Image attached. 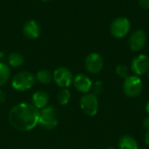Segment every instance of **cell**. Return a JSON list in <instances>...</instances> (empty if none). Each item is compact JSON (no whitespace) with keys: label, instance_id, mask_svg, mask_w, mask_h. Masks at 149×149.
<instances>
[{"label":"cell","instance_id":"6da1fadb","mask_svg":"<svg viewBox=\"0 0 149 149\" xmlns=\"http://www.w3.org/2000/svg\"><path fill=\"white\" fill-rule=\"evenodd\" d=\"M40 111L31 104L22 103L15 105L9 112L10 125L22 132L32 130L38 124Z\"/></svg>","mask_w":149,"mask_h":149},{"label":"cell","instance_id":"7a4b0ae2","mask_svg":"<svg viewBox=\"0 0 149 149\" xmlns=\"http://www.w3.org/2000/svg\"><path fill=\"white\" fill-rule=\"evenodd\" d=\"M58 122V111L53 106H46L39 112L38 124L46 130H52Z\"/></svg>","mask_w":149,"mask_h":149},{"label":"cell","instance_id":"3957f363","mask_svg":"<svg viewBox=\"0 0 149 149\" xmlns=\"http://www.w3.org/2000/svg\"><path fill=\"white\" fill-rule=\"evenodd\" d=\"M122 90L126 97L134 98L138 97L143 90V83L141 79L134 75L129 76L124 80Z\"/></svg>","mask_w":149,"mask_h":149},{"label":"cell","instance_id":"277c9868","mask_svg":"<svg viewBox=\"0 0 149 149\" xmlns=\"http://www.w3.org/2000/svg\"><path fill=\"white\" fill-rule=\"evenodd\" d=\"M35 80L36 78L32 73L23 71L16 74L13 76L11 85L17 90L24 91L32 88V86L35 84Z\"/></svg>","mask_w":149,"mask_h":149},{"label":"cell","instance_id":"5b68a950","mask_svg":"<svg viewBox=\"0 0 149 149\" xmlns=\"http://www.w3.org/2000/svg\"><path fill=\"white\" fill-rule=\"evenodd\" d=\"M130 27L131 24L128 18L126 17H119L112 22L110 25V32L113 37L121 39L128 34Z\"/></svg>","mask_w":149,"mask_h":149},{"label":"cell","instance_id":"8992f818","mask_svg":"<svg viewBox=\"0 0 149 149\" xmlns=\"http://www.w3.org/2000/svg\"><path fill=\"white\" fill-rule=\"evenodd\" d=\"M79 105L82 112L89 117L95 116L98 113L99 101L97 99V97L93 93L85 94L81 97Z\"/></svg>","mask_w":149,"mask_h":149},{"label":"cell","instance_id":"52a82bcc","mask_svg":"<svg viewBox=\"0 0 149 149\" xmlns=\"http://www.w3.org/2000/svg\"><path fill=\"white\" fill-rule=\"evenodd\" d=\"M52 79L56 84L62 89H67L73 82L72 72L65 67H60L55 69L52 75Z\"/></svg>","mask_w":149,"mask_h":149},{"label":"cell","instance_id":"ba28073f","mask_svg":"<svg viewBox=\"0 0 149 149\" xmlns=\"http://www.w3.org/2000/svg\"><path fill=\"white\" fill-rule=\"evenodd\" d=\"M86 69L93 75H97L101 72L104 67V61L101 55L98 53L89 54L85 60Z\"/></svg>","mask_w":149,"mask_h":149},{"label":"cell","instance_id":"9c48e42d","mask_svg":"<svg viewBox=\"0 0 149 149\" xmlns=\"http://www.w3.org/2000/svg\"><path fill=\"white\" fill-rule=\"evenodd\" d=\"M131 70L135 76H141L149 71V57L146 54H139L134 57L131 63Z\"/></svg>","mask_w":149,"mask_h":149},{"label":"cell","instance_id":"30bf717a","mask_svg":"<svg viewBox=\"0 0 149 149\" xmlns=\"http://www.w3.org/2000/svg\"><path fill=\"white\" fill-rule=\"evenodd\" d=\"M147 42V34L145 31L138 29L131 33L128 39V46L130 49L134 52H138L141 50Z\"/></svg>","mask_w":149,"mask_h":149},{"label":"cell","instance_id":"8fae6325","mask_svg":"<svg viewBox=\"0 0 149 149\" xmlns=\"http://www.w3.org/2000/svg\"><path fill=\"white\" fill-rule=\"evenodd\" d=\"M73 85H74V88L81 92V93H88L91 89H92V86H93V83L91 81V79L84 75V74H79L77 75L74 78H73Z\"/></svg>","mask_w":149,"mask_h":149},{"label":"cell","instance_id":"7c38bea8","mask_svg":"<svg viewBox=\"0 0 149 149\" xmlns=\"http://www.w3.org/2000/svg\"><path fill=\"white\" fill-rule=\"evenodd\" d=\"M23 32L27 38L31 40H35L40 35V26L36 21L29 20L24 25Z\"/></svg>","mask_w":149,"mask_h":149},{"label":"cell","instance_id":"4fadbf2b","mask_svg":"<svg viewBox=\"0 0 149 149\" xmlns=\"http://www.w3.org/2000/svg\"><path fill=\"white\" fill-rule=\"evenodd\" d=\"M49 103V95L43 90H38L32 95V105L37 109H44Z\"/></svg>","mask_w":149,"mask_h":149},{"label":"cell","instance_id":"5bb4252c","mask_svg":"<svg viewBox=\"0 0 149 149\" xmlns=\"http://www.w3.org/2000/svg\"><path fill=\"white\" fill-rule=\"evenodd\" d=\"M118 146L120 149H139L137 141L127 134L122 135L118 142Z\"/></svg>","mask_w":149,"mask_h":149},{"label":"cell","instance_id":"9a60e30c","mask_svg":"<svg viewBox=\"0 0 149 149\" xmlns=\"http://www.w3.org/2000/svg\"><path fill=\"white\" fill-rule=\"evenodd\" d=\"M8 63L10 66L13 67V68H18L20 66L23 65L24 63V57L22 54H20L19 53L14 52V53H10L8 57Z\"/></svg>","mask_w":149,"mask_h":149},{"label":"cell","instance_id":"2e32d148","mask_svg":"<svg viewBox=\"0 0 149 149\" xmlns=\"http://www.w3.org/2000/svg\"><path fill=\"white\" fill-rule=\"evenodd\" d=\"M36 78H37V80L40 83L48 84L52 80V75L51 74V72L49 70H47V69H42V70H39L37 73Z\"/></svg>","mask_w":149,"mask_h":149},{"label":"cell","instance_id":"e0dca14e","mask_svg":"<svg viewBox=\"0 0 149 149\" xmlns=\"http://www.w3.org/2000/svg\"><path fill=\"white\" fill-rule=\"evenodd\" d=\"M10 76V70L7 64L0 62V86L4 85L9 80Z\"/></svg>","mask_w":149,"mask_h":149},{"label":"cell","instance_id":"ac0fdd59","mask_svg":"<svg viewBox=\"0 0 149 149\" xmlns=\"http://www.w3.org/2000/svg\"><path fill=\"white\" fill-rule=\"evenodd\" d=\"M71 99V93L67 89H62L58 93V101L61 105H65Z\"/></svg>","mask_w":149,"mask_h":149},{"label":"cell","instance_id":"d6986e66","mask_svg":"<svg viewBox=\"0 0 149 149\" xmlns=\"http://www.w3.org/2000/svg\"><path fill=\"white\" fill-rule=\"evenodd\" d=\"M115 72L120 77L124 78V79H126L127 77H128L130 76L128 67L124 64H119L115 68Z\"/></svg>","mask_w":149,"mask_h":149},{"label":"cell","instance_id":"ffe728a7","mask_svg":"<svg viewBox=\"0 0 149 149\" xmlns=\"http://www.w3.org/2000/svg\"><path fill=\"white\" fill-rule=\"evenodd\" d=\"M93 90V94L97 96V95H100L103 92V90H104V85H103V83L101 81H96L94 83H93V86H92V89Z\"/></svg>","mask_w":149,"mask_h":149},{"label":"cell","instance_id":"44dd1931","mask_svg":"<svg viewBox=\"0 0 149 149\" xmlns=\"http://www.w3.org/2000/svg\"><path fill=\"white\" fill-rule=\"evenodd\" d=\"M139 4L143 9H149V0H139Z\"/></svg>","mask_w":149,"mask_h":149},{"label":"cell","instance_id":"7402d4cb","mask_svg":"<svg viewBox=\"0 0 149 149\" xmlns=\"http://www.w3.org/2000/svg\"><path fill=\"white\" fill-rule=\"evenodd\" d=\"M5 100H6V94L4 93L3 90H2L0 89V105L3 104V103H4Z\"/></svg>","mask_w":149,"mask_h":149},{"label":"cell","instance_id":"603a6c76","mask_svg":"<svg viewBox=\"0 0 149 149\" xmlns=\"http://www.w3.org/2000/svg\"><path fill=\"white\" fill-rule=\"evenodd\" d=\"M143 126L146 128V129H148L149 130V116H148L147 118H145L144 119V120H143Z\"/></svg>","mask_w":149,"mask_h":149},{"label":"cell","instance_id":"cb8c5ba5","mask_svg":"<svg viewBox=\"0 0 149 149\" xmlns=\"http://www.w3.org/2000/svg\"><path fill=\"white\" fill-rule=\"evenodd\" d=\"M145 142L149 147V130H148V132L145 134Z\"/></svg>","mask_w":149,"mask_h":149},{"label":"cell","instance_id":"d4e9b609","mask_svg":"<svg viewBox=\"0 0 149 149\" xmlns=\"http://www.w3.org/2000/svg\"><path fill=\"white\" fill-rule=\"evenodd\" d=\"M146 112H147V113L148 114V116H149V101L148 102L147 105H146Z\"/></svg>","mask_w":149,"mask_h":149},{"label":"cell","instance_id":"484cf974","mask_svg":"<svg viewBox=\"0 0 149 149\" xmlns=\"http://www.w3.org/2000/svg\"><path fill=\"white\" fill-rule=\"evenodd\" d=\"M107 149H114V148H113V147H109V148H107Z\"/></svg>","mask_w":149,"mask_h":149},{"label":"cell","instance_id":"4316f807","mask_svg":"<svg viewBox=\"0 0 149 149\" xmlns=\"http://www.w3.org/2000/svg\"><path fill=\"white\" fill-rule=\"evenodd\" d=\"M41 1H43V2H47V1H49V0H41Z\"/></svg>","mask_w":149,"mask_h":149},{"label":"cell","instance_id":"83f0119b","mask_svg":"<svg viewBox=\"0 0 149 149\" xmlns=\"http://www.w3.org/2000/svg\"><path fill=\"white\" fill-rule=\"evenodd\" d=\"M148 77H149V71H148Z\"/></svg>","mask_w":149,"mask_h":149}]
</instances>
